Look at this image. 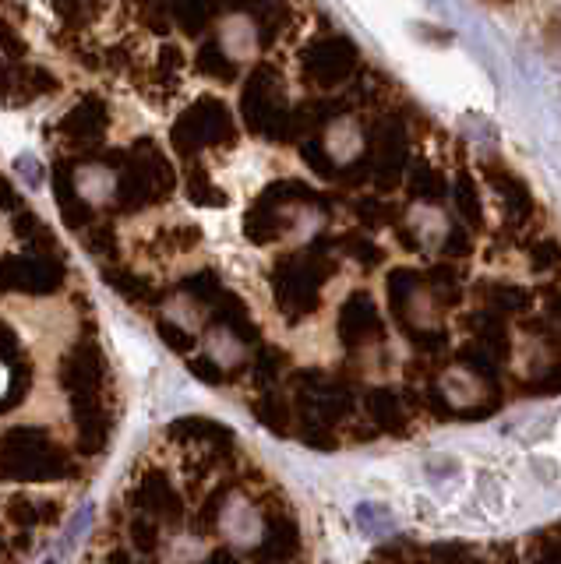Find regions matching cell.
<instances>
[{"label": "cell", "mask_w": 561, "mask_h": 564, "mask_svg": "<svg viewBox=\"0 0 561 564\" xmlns=\"http://www.w3.org/2000/svg\"><path fill=\"white\" fill-rule=\"evenodd\" d=\"M60 233L184 371L336 452L473 416V170L325 8L0 4Z\"/></svg>", "instance_id": "obj_1"}, {"label": "cell", "mask_w": 561, "mask_h": 564, "mask_svg": "<svg viewBox=\"0 0 561 564\" xmlns=\"http://www.w3.org/2000/svg\"><path fill=\"white\" fill-rule=\"evenodd\" d=\"M128 423V381L82 258L0 166V564L64 536Z\"/></svg>", "instance_id": "obj_2"}, {"label": "cell", "mask_w": 561, "mask_h": 564, "mask_svg": "<svg viewBox=\"0 0 561 564\" xmlns=\"http://www.w3.org/2000/svg\"><path fill=\"white\" fill-rule=\"evenodd\" d=\"M75 564H311L304 519L255 445L173 416L113 483Z\"/></svg>", "instance_id": "obj_3"}]
</instances>
